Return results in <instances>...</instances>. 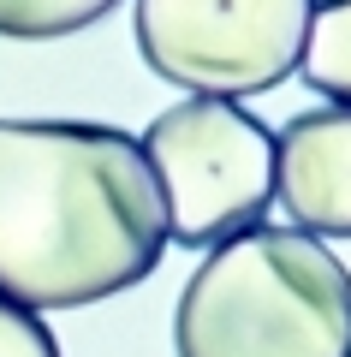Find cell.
<instances>
[{
  "mask_svg": "<svg viewBox=\"0 0 351 357\" xmlns=\"http://www.w3.org/2000/svg\"><path fill=\"white\" fill-rule=\"evenodd\" d=\"M315 0H137L131 36L161 84L191 96H262L298 72Z\"/></svg>",
  "mask_w": 351,
  "mask_h": 357,
  "instance_id": "obj_4",
  "label": "cell"
},
{
  "mask_svg": "<svg viewBox=\"0 0 351 357\" xmlns=\"http://www.w3.org/2000/svg\"><path fill=\"white\" fill-rule=\"evenodd\" d=\"M137 149L167 208V244H221L274 203V131L239 102L185 96L155 114Z\"/></svg>",
  "mask_w": 351,
  "mask_h": 357,
  "instance_id": "obj_3",
  "label": "cell"
},
{
  "mask_svg": "<svg viewBox=\"0 0 351 357\" xmlns=\"http://www.w3.org/2000/svg\"><path fill=\"white\" fill-rule=\"evenodd\" d=\"M119 0H0V36L13 42H54L107 18Z\"/></svg>",
  "mask_w": 351,
  "mask_h": 357,
  "instance_id": "obj_7",
  "label": "cell"
},
{
  "mask_svg": "<svg viewBox=\"0 0 351 357\" xmlns=\"http://www.w3.org/2000/svg\"><path fill=\"white\" fill-rule=\"evenodd\" d=\"M274 197L310 238H351V107H304L274 137Z\"/></svg>",
  "mask_w": 351,
  "mask_h": 357,
  "instance_id": "obj_5",
  "label": "cell"
},
{
  "mask_svg": "<svg viewBox=\"0 0 351 357\" xmlns=\"http://www.w3.org/2000/svg\"><path fill=\"white\" fill-rule=\"evenodd\" d=\"M0 357H60V345L36 310L0 298Z\"/></svg>",
  "mask_w": 351,
  "mask_h": 357,
  "instance_id": "obj_8",
  "label": "cell"
},
{
  "mask_svg": "<svg viewBox=\"0 0 351 357\" xmlns=\"http://www.w3.org/2000/svg\"><path fill=\"white\" fill-rule=\"evenodd\" d=\"M179 357H351V268L298 227L221 238L173 310Z\"/></svg>",
  "mask_w": 351,
  "mask_h": 357,
  "instance_id": "obj_2",
  "label": "cell"
},
{
  "mask_svg": "<svg viewBox=\"0 0 351 357\" xmlns=\"http://www.w3.org/2000/svg\"><path fill=\"white\" fill-rule=\"evenodd\" d=\"M167 208L137 137L89 119H0V298L84 310L149 280Z\"/></svg>",
  "mask_w": 351,
  "mask_h": 357,
  "instance_id": "obj_1",
  "label": "cell"
},
{
  "mask_svg": "<svg viewBox=\"0 0 351 357\" xmlns=\"http://www.w3.org/2000/svg\"><path fill=\"white\" fill-rule=\"evenodd\" d=\"M298 72L327 107H351V0H315Z\"/></svg>",
  "mask_w": 351,
  "mask_h": 357,
  "instance_id": "obj_6",
  "label": "cell"
}]
</instances>
